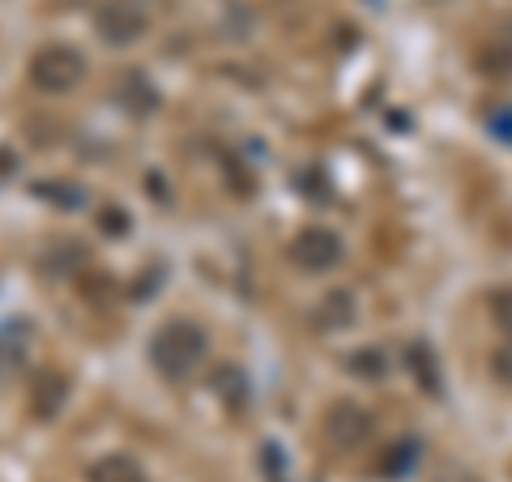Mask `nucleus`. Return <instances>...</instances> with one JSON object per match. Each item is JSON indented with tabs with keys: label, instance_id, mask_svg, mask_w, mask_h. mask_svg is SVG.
Masks as SVG:
<instances>
[{
	"label": "nucleus",
	"instance_id": "obj_1",
	"mask_svg": "<svg viewBox=\"0 0 512 482\" xmlns=\"http://www.w3.org/2000/svg\"><path fill=\"white\" fill-rule=\"evenodd\" d=\"M201 355H205V337L197 325H188V320H171V325L158 329L154 342H150V359L167 380L188 376L192 367L201 363Z\"/></svg>",
	"mask_w": 512,
	"mask_h": 482
},
{
	"label": "nucleus",
	"instance_id": "obj_2",
	"mask_svg": "<svg viewBox=\"0 0 512 482\" xmlns=\"http://www.w3.org/2000/svg\"><path fill=\"white\" fill-rule=\"evenodd\" d=\"M30 73H35V86L60 94V90H73L77 82H82L86 60L77 56L73 47L56 43V47H43V52L35 56V64H30Z\"/></svg>",
	"mask_w": 512,
	"mask_h": 482
},
{
	"label": "nucleus",
	"instance_id": "obj_3",
	"mask_svg": "<svg viewBox=\"0 0 512 482\" xmlns=\"http://www.w3.org/2000/svg\"><path fill=\"white\" fill-rule=\"evenodd\" d=\"M94 26H99V35L107 43H133L141 39V30H146V13H141L133 0H107L94 13Z\"/></svg>",
	"mask_w": 512,
	"mask_h": 482
},
{
	"label": "nucleus",
	"instance_id": "obj_4",
	"mask_svg": "<svg viewBox=\"0 0 512 482\" xmlns=\"http://www.w3.org/2000/svg\"><path fill=\"white\" fill-rule=\"evenodd\" d=\"M291 256L303 269H329V265H338L342 244H338V235H329V231H303L291 244Z\"/></svg>",
	"mask_w": 512,
	"mask_h": 482
},
{
	"label": "nucleus",
	"instance_id": "obj_5",
	"mask_svg": "<svg viewBox=\"0 0 512 482\" xmlns=\"http://www.w3.org/2000/svg\"><path fill=\"white\" fill-rule=\"evenodd\" d=\"M367 431H372V419H367L363 410H355V406H338L329 414V436L338 444H359Z\"/></svg>",
	"mask_w": 512,
	"mask_h": 482
},
{
	"label": "nucleus",
	"instance_id": "obj_6",
	"mask_svg": "<svg viewBox=\"0 0 512 482\" xmlns=\"http://www.w3.org/2000/svg\"><path fill=\"white\" fill-rule=\"evenodd\" d=\"M495 372H500L504 380H512V346H504L500 355H495Z\"/></svg>",
	"mask_w": 512,
	"mask_h": 482
},
{
	"label": "nucleus",
	"instance_id": "obj_7",
	"mask_svg": "<svg viewBox=\"0 0 512 482\" xmlns=\"http://www.w3.org/2000/svg\"><path fill=\"white\" fill-rule=\"evenodd\" d=\"M448 482H474V478H448Z\"/></svg>",
	"mask_w": 512,
	"mask_h": 482
}]
</instances>
